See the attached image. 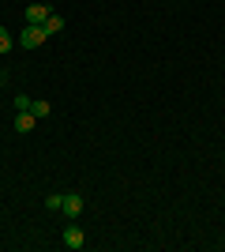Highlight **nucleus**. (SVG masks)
I'll use <instances>...</instances> for the list:
<instances>
[{
	"mask_svg": "<svg viewBox=\"0 0 225 252\" xmlns=\"http://www.w3.org/2000/svg\"><path fill=\"white\" fill-rule=\"evenodd\" d=\"M45 38H49V34H45L42 27H23V34H19V45H23V49H38V45H42Z\"/></svg>",
	"mask_w": 225,
	"mask_h": 252,
	"instance_id": "nucleus-1",
	"label": "nucleus"
},
{
	"mask_svg": "<svg viewBox=\"0 0 225 252\" xmlns=\"http://www.w3.org/2000/svg\"><path fill=\"white\" fill-rule=\"evenodd\" d=\"M60 211H64V215H68V219H79V215H83V196H79V192H68V196H64V207H60Z\"/></svg>",
	"mask_w": 225,
	"mask_h": 252,
	"instance_id": "nucleus-2",
	"label": "nucleus"
},
{
	"mask_svg": "<svg viewBox=\"0 0 225 252\" xmlns=\"http://www.w3.org/2000/svg\"><path fill=\"white\" fill-rule=\"evenodd\" d=\"M45 19H49V8H45V4H30V8H26V27H42Z\"/></svg>",
	"mask_w": 225,
	"mask_h": 252,
	"instance_id": "nucleus-3",
	"label": "nucleus"
},
{
	"mask_svg": "<svg viewBox=\"0 0 225 252\" xmlns=\"http://www.w3.org/2000/svg\"><path fill=\"white\" fill-rule=\"evenodd\" d=\"M34 125H38V117H34V113H19V117H15V125H11V128H15L19 136H26V132H34Z\"/></svg>",
	"mask_w": 225,
	"mask_h": 252,
	"instance_id": "nucleus-4",
	"label": "nucleus"
},
{
	"mask_svg": "<svg viewBox=\"0 0 225 252\" xmlns=\"http://www.w3.org/2000/svg\"><path fill=\"white\" fill-rule=\"evenodd\" d=\"M64 245H68V249H83V245H86L83 230H79V226H68V230H64Z\"/></svg>",
	"mask_w": 225,
	"mask_h": 252,
	"instance_id": "nucleus-5",
	"label": "nucleus"
},
{
	"mask_svg": "<svg viewBox=\"0 0 225 252\" xmlns=\"http://www.w3.org/2000/svg\"><path fill=\"white\" fill-rule=\"evenodd\" d=\"M42 31L49 34V38H53L56 31H64V15H56V11H49V19L42 23Z\"/></svg>",
	"mask_w": 225,
	"mask_h": 252,
	"instance_id": "nucleus-6",
	"label": "nucleus"
},
{
	"mask_svg": "<svg viewBox=\"0 0 225 252\" xmlns=\"http://www.w3.org/2000/svg\"><path fill=\"white\" fill-rule=\"evenodd\" d=\"M30 105H34L30 94H15V113H30Z\"/></svg>",
	"mask_w": 225,
	"mask_h": 252,
	"instance_id": "nucleus-7",
	"label": "nucleus"
},
{
	"mask_svg": "<svg viewBox=\"0 0 225 252\" xmlns=\"http://www.w3.org/2000/svg\"><path fill=\"white\" fill-rule=\"evenodd\" d=\"M45 207H49V211H60V207H64V196H60V192H49V196H45Z\"/></svg>",
	"mask_w": 225,
	"mask_h": 252,
	"instance_id": "nucleus-8",
	"label": "nucleus"
},
{
	"mask_svg": "<svg viewBox=\"0 0 225 252\" xmlns=\"http://www.w3.org/2000/svg\"><path fill=\"white\" fill-rule=\"evenodd\" d=\"M11 45H15V38H11V34L0 27V53H11Z\"/></svg>",
	"mask_w": 225,
	"mask_h": 252,
	"instance_id": "nucleus-9",
	"label": "nucleus"
},
{
	"mask_svg": "<svg viewBox=\"0 0 225 252\" xmlns=\"http://www.w3.org/2000/svg\"><path fill=\"white\" fill-rule=\"evenodd\" d=\"M30 113L38 117V121H42V117H49V102H34V105H30Z\"/></svg>",
	"mask_w": 225,
	"mask_h": 252,
	"instance_id": "nucleus-10",
	"label": "nucleus"
},
{
	"mask_svg": "<svg viewBox=\"0 0 225 252\" xmlns=\"http://www.w3.org/2000/svg\"><path fill=\"white\" fill-rule=\"evenodd\" d=\"M0 87H4V72H0Z\"/></svg>",
	"mask_w": 225,
	"mask_h": 252,
	"instance_id": "nucleus-11",
	"label": "nucleus"
}]
</instances>
